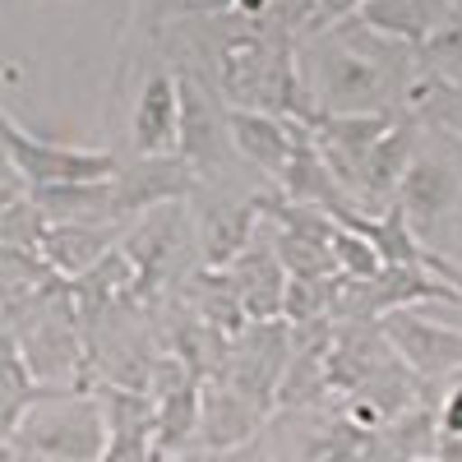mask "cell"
Segmentation results:
<instances>
[{
	"label": "cell",
	"instance_id": "obj_1",
	"mask_svg": "<svg viewBox=\"0 0 462 462\" xmlns=\"http://www.w3.org/2000/svg\"><path fill=\"white\" fill-rule=\"evenodd\" d=\"M14 448L37 462H102L106 420L97 398L79 383L37 389L14 416Z\"/></svg>",
	"mask_w": 462,
	"mask_h": 462
},
{
	"label": "cell",
	"instance_id": "obj_2",
	"mask_svg": "<svg viewBox=\"0 0 462 462\" xmlns=\"http://www.w3.org/2000/svg\"><path fill=\"white\" fill-rule=\"evenodd\" d=\"M0 148H5L10 167L19 171V180L28 189H42V185H88V180H111L116 171H121V158H116V152L37 139L32 130H23L14 121L5 106H0Z\"/></svg>",
	"mask_w": 462,
	"mask_h": 462
},
{
	"label": "cell",
	"instance_id": "obj_3",
	"mask_svg": "<svg viewBox=\"0 0 462 462\" xmlns=\"http://www.w3.org/2000/svg\"><path fill=\"white\" fill-rule=\"evenodd\" d=\"M393 79L374 56L361 47H328L315 60V116H383L393 111L389 102Z\"/></svg>",
	"mask_w": 462,
	"mask_h": 462
},
{
	"label": "cell",
	"instance_id": "obj_4",
	"mask_svg": "<svg viewBox=\"0 0 462 462\" xmlns=\"http://www.w3.org/2000/svg\"><path fill=\"white\" fill-rule=\"evenodd\" d=\"M176 88H180V158L195 167L199 180L222 176L231 158V134H226V102L217 97L213 79L189 60L176 65Z\"/></svg>",
	"mask_w": 462,
	"mask_h": 462
},
{
	"label": "cell",
	"instance_id": "obj_5",
	"mask_svg": "<svg viewBox=\"0 0 462 462\" xmlns=\"http://www.w3.org/2000/svg\"><path fill=\"white\" fill-rule=\"evenodd\" d=\"M287 361H291V328H287V319L250 324L241 337L226 342V361H222V370L213 379H226L236 393H245L254 407H263L268 416H273Z\"/></svg>",
	"mask_w": 462,
	"mask_h": 462
},
{
	"label": "cell",
	"instance_id": "obj_6",
	"mask_svg": "<svg viewBox=\"0 0 462 462\" xmlns=\"http://www.w3.org/2000/svg\"><path fill=\"white\" fill-rule=\"evenodd\" d=\"M379 337L389 342V352L416 374V379H444L462 374V333L448 324H435L416 310H389L379 315Z\"/></svg>",
	"mask_w": 462,
	"mask_h": 462
},
{
	"label": "cell",
	"instance_id": "obj_7",
	"mask_svg": "<svg viewBox=\"0 0 462 462\" xmlns=\"http://www.w3.org/2000/svg\"><path fill=\"white\" fill-rule=\"evenodd\" d=\"M457 199H462L457 162L448 158L444 148H416V158H411V167H407V176L398 185V199H393L402 208L407 226L426 241L430 231L457 208Z\"/></svg>",
	"mask_w": 462,
	"mask_h": 462
},
{
	"label": "cell",
	"instance_id": "obj_8",
	"mask_svg": "<svg viewBox=\"0 0 462 462\" xmlns=\"http://www.w3.org/2000/svg\"><path fill=\"white\" fill-rule=\"evenodd\" d=\"M111 195H116V217L125 222L130 213L195 199L199 176L180 152H171V158H134V162H121V171L111 176Z\"/></svg>",
	"mask_w": 462,
	"mask_h": 462
},
{
	"label": "cell",
	"instance_id": "obj_9",
	"mask_svg": "<svg viewBox=\"0 0 462 462\" xmlns=\"http://www.w3.org/2000/svg\"><path fill=\"white\" fill-rule=\"evenodd\" d=\"M102 420H106V453L102 462H152V435H158V411L152 398L121 383H97L93 389Z\"/></svg>",
	"mask_w": 462,
	"mask_h": 462
},
{
	"label": "cell",
	"instance_id": "obj_10",
	"mask_svg": "<svg viewBox=\"0 0 462 462\" xmlns=\"http://www.w3.org/2000/svg\"><path fill=\"white\" fill-rule=\"evenodd\" d=\"M134 158H171L180 152V88L171 69H152L134 93L130 111Z\"/></svg>",
	"mask_w": 462,
	"mask_h": 462
},
{
	"label": "cell",
	"instance_id": "obj_11",
	"mask_svg": "<svg viewBox=\"0 0 462 462\" xmlns=\"http://www.w3.org/2000/svg\"><path fill=\"white\" fill-rule=\"evenodd\" d=\"M116 241H125V222H56L47 226L42 263L60 282H74V278L93 273L106 254L121 250Z\"/></svg>",
	"mask_w": 462,
	"mask_h": 462
},
{
	"label": "cell",
	"instance_id": "obj_12",
	"mask_svg": "<svg viewBox=\"0 0 462 462\" xmlns=\"http://www.w3.org/2000/svg\"><path fill=\"white\" fill-rule=\"evenodd\" d=\"M259 241V236H254ZM245 245L241 254H236V263L226 268V278H231V287H236V296H241V310H245V319L250 324H273V319H282V305H287V268H282V259H278V250L273 245Z\"/></svg>",
	"mask_w": 462,
	"mask_h": 462
},
{
	"label": "cell",
	"instance_id": "obj_13",
	"mask_svg": "<svg viewBox=\"0 0 462 462\" xmlns=\"http://www.w3.org/2000/svg\"><path fill=\"white\" fill-rule=\"evenodd\" d=\"M268 420L263 407H254L245 393H236L226 379H204L199 393V439L213 453H231L259 435V426Z\"/></svg>",
	"mask_w": 462,
	"mask_h": 462
},
{
	"label": "cell",
	"instance_id": "obj_14",
	"mask_svg": "<svg viewBox=\"0 0 462 462\" xmlns=\"http://www.w3.org/2000/svg\"><path fill=\"white\" fill-rule=\"evenodd\" d=\"M448 19H453L448 0H365V10L356 14L361 28L407 51H420Z\"/></svg>",
	"mask_w": 462,
	"mask_h": 462
},
{
	"label": "cell",
	"instance_id": "obj_15",
	"mask_svg": "<svg viewBox=\"0 0 462 462\" xmlns=\"http://www.w3.org/2000/svg\"><path fill=\"white\" fill-rule=\"evenodd\" d=\"M226 134H231V148H236L250 167L282 180V171L291 162V143H296V121L268 116V111H231L226 106Z\"/></svg>",
	"mask_w": 462,
	"mask_h": 462
},
{
	"label": "cell",
	"instance_id": "obj_16",
	"mask_svg": "<svg viewBox=\"0 0 462 462\" xmlns=\"http://www.w3.org/2000/svg\"><path fill=\"white\" fill-rule=\"evenodd\" d=\"M32 204L42 208V217L56 222H121L116 217V195L111 180H88V185H42L28 189Z\"/></svg>",
	"mask_w": 462,
	"mask_h": 462
},
{
	"label": "cell",
	"instance_id": "obj_17",
	"mask_svg": "<svg viewBox=\"0 0 462 462\" xmlns=\"http://www.w3.org/2000/svg\"><path fill=\"white\" fill-rule=\"evenodd\" d=\"M328 254H333V268H337V278H342V282H374V278L383 273L379 250L361 236V231L342 226V222H337L333 241H328Z\"/></svg>",
	"mask_w": 462,
	"mask_h": 462
},
{
	"label": "cell",
	"instance_id": "obj_18",
	"mask_svg": "<svg viewBox=\"0 0 462 462\" xmlns=\"http://www.w3.org/2000/svg\"><path fill=\"white\" fill-rule=\"evenodd\" d=\"M420 74L439 84H462V14L453 10V19L420 47Z\"/></svg>",
	"mask_w": 462,
	"mask_h": 462
},
{
	"label": "cell",
	"instance_id": "obj_19",
	"mask_svg": "<svg viewBox=\"0 0 462 462\" xmlns=\"http://www.w3.org/2000/svg\"><path fill=\"white\" fill-rule=\"evenodd\" d=\"M47 217L42 208L32 204V195H23L19 204H10L0 213V245L10 250H28V254H42V241H47Z\"/></svg>",
	"mask_w": 462,
	"mask_h": 462
},
{
	"label": "cell",
	"instance_id": "obj_20",
	"mask_svg": "<svg viewBox=\"0 0 462 462\" xmlns=\"http://www.w3.org/2000/svg\"><path fill=\"white\" fill-rule=\"evenodd\" d=\"M231 10V0H139V19L162 23V19H217Z\"/></svg>",
	"mask_w": 462,
	"mask_h": 462
},
{
	"label": "cell",
	"instance_id": "obj_21",
	"mask_svg": "<svg viewBox=\"0 0 462 462\" xmlns=\"http://www.w3.org/2000/svg\"><path fill=\"white\" fill-rule=\"evenodd\" d=\"M365 10V0H319V14H315V28L310 32H324V28H337L342 19H352Z\"/></svg>",
	"mask_w": 462,
	"mask_h": 462
},
{
	"label": "cell",
	"instance_id": "obj_22",
	"mask_svg": "<svg viewBox=\"0 0 462 462\" xmlns=\"http://www.w3.org/2000/svg\"><path fill=\"white\" fill-rule=\"evenodd\" d=\"M28 195V185L19 180V171L10 167V158H5V148H0V213H5L10 204H19Z\"/></svg>",
	"mask_w": 462,
	"mask_h": 462
},
{
	"label": "cell",
	"instance_id": "obj_23",
	"mask_svg": "<svg viewBox=\"0 0 462 462\" xmlns=\"http://www.w3.org/2000/svg\"><path fill=\"white\" fill-rule=\"evenodd\" d=\"M213 462H273V457H268V448L259 439H250V444L231 448V453H213Z\"/></svg>",
	"mask_w": 462,
	"mask_h": 462
}]
</instances>
